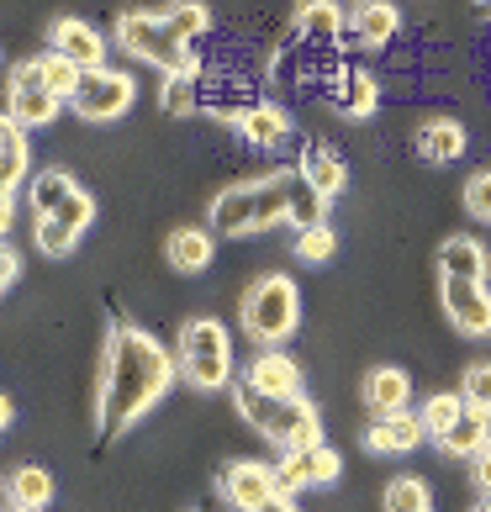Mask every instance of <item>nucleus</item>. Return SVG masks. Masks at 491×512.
Listing matches in <instances>:
<instances>
[{
    "instance_id": "1",
    "label": "nucleus",
    "mask_w": 491,
    "mask_h": 512,
    "mask_svg": "<svg viewBox=\"0 0 491 512\" xmlns=\"http://www.w3.org/2000/svg\"><path fill=\"white\" fill-rule=\"evenodd\" d=\"M180 359L169 354L154 333L117 322L106 338V359H101V391H96V433L117 439L138 417L175 386Z\"/></svg>"
},
{
    "instance_id": "2",
    "label": "nucleus",
    "mask_w": 491,
    "mask_h": 512,
    "mask_svg": "<svg viewBox=\"0 0 491 512\" xmlns=\"http://www.w3.org/2000/svg\"><path fill=\"white\" fill-rule=\"evenodd\" d=\"M222 238H249V233H270V227L291 222V175H264L249 185H228L217 201H212V217Z\"/></svg>"
},
{
    "instance_id": "3",
    "label": "nucleus",
    "mask_w": 491,
    "mask_h": 512,
    "mask_svg": "<svg viewBox=\"0 0 491 512\" xmlns=\"http://www.w3.org/2000/svg\"><path fill=\"white\" fill-rule=\"evenodd\" d=\"M238 417L249 423L254 433H264L270 444L280 449H312V444H323V417H317V407L307 402V396H270V391H259L243 381L238 391Z\"/></svg>"
},
{
    "instance_id": "4",
    "label": "nucleus",
    "mask_w": 491,
    "mask_h": 512,
    "mask_svg": "<svg viewBox=\"0 0 491 512\" xmlns=\"http://www.w3.org/2000/svg\"><path fill=\"white\" fill-rule=\"evenodd\" d=\"M301 322V296L291 275H259L243 296V333L264 349H280Z\"/></svg>"
},
{
    "instance_id": "5",
    "label": "nucleus",
    "mask_w": 491,
    "mask_h": 512,
    "mask_svg": "<svg viewBox=\"0 0 491 512\" xmlns=\"http://www.w3.org/2000/svg\"><path fill=\"white\" fill-rule=\"evenodd\" d=\"M175 354H180V375L196 391H222L233 381V338L217 317H191L185 322Z\"/></svg>"
},
{
    "instance_id": "6",
    "label": "nucleus",
    "mask_w": 491,
    "mask_h": 512,
    "mask_svg": "<svg viewBox=\"0 0 491 512\" xmlns=\"http://www.w3.org/2000/svg\"><path fill=\"white\" fill-rule=\"evenodd\" d=\"M117 43H122V53H132V59L164 69V80H175V74H196L191 43H180V37L164 27L159 11H143V6L138 11H122L117 16Z\"/></svg>"
},
{
    "instance_id": "7",
    "label": "nucleus",
    "mask_w": 491,
    "mask_h": 512,
    "mask_svg": "<svg viewBox=\"0 0 491 512\" xmlns=\"http://www.w3.org/2000/svg\"><path fill=\"white\" fill-rule=\"evenodd\" d=\"M132 96H138L132 74H122V69H85V80L69 96V106H74V117H85V122H111V117H122V111L132 106Z\"/></svg>"
},
{
    "instance_id": "8",
    "label": "nucleus",
    "mask_w": 491,
    "mask_h": 512,
    "mask_svg": "<svg viewBox=\"0 0 491 512\" xmlns=\"http://www.w3.org/2000/svg\"><path fill=\"white\" fill-rule=\"evenodd\" d=\"M338 470H344V460H338V449L328 444H312V449H291L286 460L275 465V497H296L301 486L312 481H338Z\"/></svg>"
},
{
    "instance_id": "9",
    "label": "nucleus",
    "mask_w": 491,
    "mask_h": 512,
    "mask_svg": "<svg viewBox=\"0 0 491 512\" xmlns=\"http://www.w3.org/2000/svg\"><path fill=\"white\" fill-rule=\"evenodd\" d=\"M222 497H228L238 512H259L264 502L275 497V465H259V460H233V465H222Z\"/></svg>"
},
{
    "instance_id": "10",
    "label": "nucleus",
    "mask_w": 491,
    "mask_h": 512,
    "mask_svg": "<svg viewBox=\"0 0 491 512\" xmlns=\"http://www.w3.org/2000/svg\"><path fill=\"white\" fill-rule=\"evenodd\" d=\"M48 53H64L80 69H106V37L90 22H80V16H59L48 27Z\"/></svg>"
},
{
    "instance_id": "11",
    "label": "nucleus",
    "mask_w": 491,
    "mask_h": 512,
    "mask_svg": "<svg viewBox=\"0 0 491 512\" xmlns=\"http://www.w3.org/2000/svg\"><path fill=\"white\" fill-rule=\"evenodd\" d=\"M444 312L465 338L491 333V291L476 280H444Z\"/></svg>"
},
{
    "instance_id": "12",
    "label": "nucleus",
    "mask_w": 491,
    "mask_h": 512,
    "mask_svg": "<svg viewBox=\"0 0 491 512\" xmlns=\"http://www.w3.org/2000/svg\"><path fill=\"white\" fill-rule=\"evenodd\" d=\"M222 117H228L254 148H280V143H286V111H280V106H264V101L222 106Z\"/></svg>"
},
{
    "instance_id": "13",
    "label": "nucleus",
    "mask_w": 491,
    "mask_h": 512,
    "mask_svg": "<svg viewBox=\"0 0 491 512\" xmlns=\"http://www.w3.org/2000/svg\"><path fill=\"white\" fill-rule=\"evenodd\" d=\"M328 106L338 111V117H349V122H365L370 111L381 106V90H375V80H370L365 69H344L328 85Z\"/></svg>"
},
{
    "instance_id": "14",
    "label": "nucleus",
    "mask_w": 491,
    "mask_h": 512,
    "mask_svg": "<svg viewBox=\"0 0 491 512\" xmlns=\"http://www.w3.org/2000/svg\"><path fill=\"white\" fill-rule=\"evenodd\" d=\"M243 381L270 391V396H301V365L296 359H286L280 349H259L249 359V370H243Z\"/></svg>"
},
{
    "instance_id": "15",
    "label": "nucleus",
    "mask_w": 491,
    "mask_h": 512,
    "mask_svg": "<svg viewBox=\"0 0 491 512\" xmlns=\"http://www.w3.org/2000/svg\"><path fill=\"white\" fill-rule=\"evenodd\" d=\"M423 439H428V428H423V417H412V412L375 417V423L365 428V449L370 454H412Z\"/></svg>"
},
{
    "instance_id": "16",
    "label": "nucleus",
    "mask_w": 491,
    "mask_h": 512,
    "mask_svg": "<svg viewBox=\"0 0 491 512\" xmlns=\"http://www.w3.org/2000/svg\"><path fill=\"white\" fill-rule=\"evenodd\" d=\"M296 175H301V180H312L317 191H323V196L333 201L338 191H344V180H349V164L338 159L323 138H307V143H301V164H296Z\"/></svg>"
},
{
    "instance_id": "17",
    "label": "nucleus",
    "mask_w": 491,
    "mask_h": 512,
    "mask_svg": "<svg viewBox=\"0 0 491 512\" xmlns=\"http://www.w3.org/2000/svg\"><path fill=\"white\" fill-rule=\"evenodd\" d=\"M59 96H53L48 85H22V80H11V90H6V117L16 122V127H48L53 117H59Z\"/></svg>"
},
{
    "instance_id": "18",
    "label": "nucleus",
    "mask_w": 491,
    "mask_h": 512,
    "mask_svg": "<svg viewBox=\"0 0 491 512\" xmlns=\"http://www.w3.org/2000/svg\"><path fill=\"white\" fill-rule=\"evenodd\" d=\"M412 402V381H407V370H396V365H381V370H370L365 375V407L375 417H402Z\"/></svg>"
},
{
    "instance_id": "19",
    "label": "nucleus",
    "mask_w": 491,
    "mask_h": 512,
    "mask_svg": "<svg viewBox=\"0 0 491 512\" xmlns=\"http://www.w3.org/2000/svg\"><path fill=\"white\" fill-rule=\"evenodd\" d=\"M22 175H27V127L6 117V127H0V217H11V196Z\"/></svg>"
},
{
    "instance_id": "20",
    "label": "nucleus",
    "mask_w": 491,
    "mask_h": 512,
    "mask_svg": "<svg viewBox=\"0 0 491 512\" xmlns=\"http://www.w3.org/2000/svg\"><path fill=\"white\" fill-rule=\"evenodd\" d=\"M439 270H444V280H476V286H486L491 264H486V249L476 238H444L439 243Z\"/></svg>"
},
{
    "instance_id": "21",
    "label": "nucleus",
    "mask_w": 491,
    "mask_h": 512,
    "mask_svg": "<svg viewBox=\"0 0 491 512\" xmlns=\"http://www.w3.org/2000/svg\"><path fill=\"white\" fill-rule=\"evenodd\" d=\"M465 154V127L449 122V117H433L418 127V159L428 164H455Z\"/></svg>"
},
{
    "instance_id": "22",
    "label": "nucleus",
    "mask_w": 491,
    "mask_h": 512,
    "mask_svg": "<svg viewBox=\"0 0 491 512\" xmlns=\"http://www.w3.org/2000/svg\"><path fill=\"white\" fill-rule=\"evenodd\" d=\"M164 259L185 275H201L206 264H212V233H201V227H175L164 243Z\"/></svg>"
},
{
    "instance_id": "23",
    "label": "nucleus",
    "mask_w": 491,
    "mask_h": 512,
    "mask_svg": "<svg viewBox=\"0 0 491 512\" xmlns=\"http://www.w3.org/2000/svg\"><path fill=\"white\" fill-rule=\"evenodd\" d=\"M491 444V412H476V407H465V417L455 423V433L439 444L444 454H455V460H481Z\"/></svg>"
},
{
    "instance_id": "24",
    "label": "nucleus",
    "mask_w": 491,
    "mask_h": 512,
    "mask_svg": "<svg viewBox=\"0 0 491 512\" xmlns=\"http://www.w3.org/2000/svg\"><path fill=\"white\" fill-rule=\"evenodd\" d=\"M74 191H80V185H74L69 169H43V175L27 185V201H32V212H37V217H53Z\"/></svg>"
},
{
    "instance_id": "25",
    "label": "nucleus",
    "mask_w": 491,
    "mask_h": 512,
    "mask_svg": "<svg viewBox=\"0 0 491 512\" xmlns=\"http://www.w3.org/2000/svg\"><path fill=\"white\" fill-rule=\"evenodd\" d=\"M291 227L307 233V227H328V196L317 191L312 180L291 175Z\"/></svg>"
},
{
    "instance_id": "26",
    "label": "nucleus",
    "mask_w": 491,
    "mask_h": 512,
    "mask_svg": "<svg viewBox=\"0 0 491 512\" xmlns=\"http://www.w3.org/2000/svg\"><path fill=\"white\" fill-rule=\"evenodd\" d=\"M6 497H11V507L43 512V507H48V497H53V481H48V470H37V465L11 470V481H6Z\"/></svg>"
},
{
    "instance_id": "27",
    "label": "nucleus",
    "mask_w": 491,
    "mask_h": 512,
    "mask_svg": "<svg viewBox=\"0 0 491 512\" xmlns=\"http://www.w3.org/2000/svg\"><path fill=\"white\" fill-rule=\"evenodd\" d=\"M354 32H360L365 48H386L391 32H396V6L391 0H365V6L354 11Z\"/></svg>"
},
{
    "instance_id": "28",
    "label": "nucleus",
    "mask_w": 491,
    "mask_h": 512,
    "mask_svg": "<svg viewBox=\"0 0 491 512\" xmlns=\"http://www.w3.org/2000/svg\"><path fill=\"white\" fill-rule=\"evenodd\" d=\"M164 16V27L180 37V43H196V37L212 27V11L201 6V0H169V6L159 11Z\"/></svg>"
},
{
    "instance_id": "29",
    "label": "nucleus",
    "mask_w": 491,
    "mask_h": 512,
    "mask_svg": "<svg viewBox=\"0 0 491 512\" xmlns=\"http://www.w3.org/2000/svg\"><path fill=\"white\" fill-rule=\"evenodd\" d=\"M423 417V428H428V439L433 444H444L449 433H455V423L465 417V396H455V391H444V396H433V402L418 412Z\"/></svg>"
},
{
    "instance_id": "30",
    "label": "nucleus",
    "mask_w": 491,
    "mask_h": 512,
    "mask_svg": "<svg viewBox=\"0 0 491 512\" xmlns=\"http://www.w3.org/2000/svg\"><path fill=\"white\" fill-rule=\"evenodd\" d=\"M80 80H85V69L74 64V59H64V53H43V85L59 101H69L74 90H80Z\"/></svg>"
},
{
    "instance_id": "31",
    "label": "nucleus",
    "mask_w": 491,
    "mask_h": 512,
    "mask_svg": "<svg viewBox=\"0 0 491 512\" xmlns=\"http://www.w3.org/2000/svg\"><path fill=\"white\" fill-rule=\"evenodd\" d=\"M296 27L312 32V37H333L338 27H344V11H338V0H307L301 16H296Z\"/></svg>"
},
{
    "instance_id": "32",
    "label": "nucleus",
    "mask_w": 491,
    "mask_h": 512,
    "mask_svg": "<svg viewBox=\"0 0 491 512\" xmlns=\"http://www.w3.org/2000/svg\"><path fill=\"white\" fill-rule=\"evenodd\" d=\"M386 512H428V486L418 476H396L386 486Z\"/></svg>"
},
{
    "instance_id": "33",
    "label": "nucleus",
    "mask_w": 491,
    "mask_h": 512,
    "mask_svg": "<svg viewBox=\"0 0 491 512\" xmlns=\"http://www.w3.org/2000/svg\"><path fill=\"white\" fill-rule=\"evenodd\" d=\"M32 243H37V254H48V259H64L74 243H80V233H69V227H59L53 217H37L32 227Z\"/></svg>"
},
{
    "instance_id": "34",
    "label": "nucleus",
    "mask_w": 491,
    "mask_h": 512,
    "mask_svg": "<svg viewBox=\"0 0 491 512\" xmlns=\"http://www.w3.org/2000/svg\"><path fill=\"white\" fill-rule=\"evenodd\" d=\"M333 254H338V233H333V227H307V233H296V259L328 264Z\"/></svg>"
},
{
    "instance_id": "35",
    "label": "nucleus",
    "mask_w": 491,
    "mask_h": 512,
    "mask_svg": "<svg viewBox=\"0 0 491 512\" xmlns=\"http://www.w3.org/2000/svg\"><path fill=\"white\" fill-rule=\"evenodd\" d=\"M196 106H201L196 74H175V80H164V111H169V117H191Z\"/></svg>"
},
{
    "instance_id": "36",
    "label": "nucleus",
    "mask_w": 491,
    "mask_h": 512,
    "mask_svg": "<svg viewBox=\"0 0 491 512\" xmlns=\"http://www.w3.org/2000/svg\"><path fill=\"white\" fill-rule=\"evenodd\" d=\"M460 396H465V407L491 412V365H470L465 381H460Z\"/></svg>"
},
{
    "instance_id": "37",
    "label": "nucleus",
    "mask_w": 491,
    "mask_h": 512,
    "mask_svg": "<svg viewBox=\"0 0 491 512\" xmlns=\"http://www.w3.org/2000/svg\"><path fill=\"white\" fill-rule=\"evenodd\" d=\"M465 212L476 222H491V169H476L465 180Z\"/></svg>"
},
{
    "instance_id": "38",
    "label": "nucleus",
    "mask_w": 491,
    "mask_h": 512,
    "mask_svg": "<svg viewBox=\"0 0 491 512\" xmlns=\"http://www.w3.org/2000/svg\"><path fill=\"white\" fill-rule=\"evenodd\" d=\"M90 217H96V201H90L85 191H74V196L59 206V212H53V222H59V227H69V233H85V227H90Z\"/></svg>"
},
{
    "instance_id": "39",
    "label": "nucleus",
    "mask_w": 491,
    "mask_h": 512,
    "mask_svg": "<svg viewBox=\"0 0 491 512\" xmlns=\"http://www.w3.org/2000/svg\"><path fill=\"white\" fill-rule=\"evenodd\" d=\"M16 275H22V254L6 249L0 254V286H16Z\"/></svg>"
},
{
    "instance_id": "40",
    "label": "nucleus",
    "mask_w": 491,
    "mask_h": 512,
    "mask_svg": "<svg viewBox=\"0 0 491 512\" xmlns=\"http://www.w3.org/2000/svg\"><path fill=\"white\" fill-rule=\"evenodd\" d=\"M476 481H481V491H486V502H491V444H486V454L476 460Z\"/></svg>"
},
{
    "instance_id": "41",
    "label": "nucleus",
    "mask_w": 491,
    "mask_h": 512,
    "mask_svg": "<svg viewBox=\"0 0 491 512\" xmlns=\"http://www.w3.org/2000/svg\"><path fill=\"white\" fill-rule=\"evenodd\" d=\"M259 512H291V497H270V502H264Z\"/></svg>"
},
{
    "instance_id": "42",
    "label": "nucleus",
    "mask_w": 491,
    "mask_h": 512,
    "mask_svg": "<svg viewBox=\"0 0 491 512\" xmlns=\"http://www.w3.org/2000/svg\"><path fill=\"white\" fill-rule=\"evenodd\" d=\"M476 11H481V16H491V0H476Z\"/></svg>"
},
{
    "instance_id": "43",
    "label": "nucleus",
    "mask_w": 491,
    "mask_h": 512,
    "mask_svg": "<svg viewBox=\"0 0 491 512\" xmlns=\"http://www.w3.org/2000/svg\"><path fill=\"white\" fill-rule=\"evenodd\" d=\"M476 512H491V502H481V507H476Z\"/></svg>"
},
{
    "instance_id": "44",
    "label": "nucleus",
    "mask_w": 491,
    "mask_h": 512,
    "mask_svg": "<svg viewBox=\"0 0 491 512\" xmlns=\"http://www.w3.org/2000/svg\"><path fill=\"white\" fill-rule=\"evenodd\" d=\"M6 512H27V507H6Z\"/></svg>"
},
{
    "instance_id": "45",
    "label": "nucleus",
    "mask_w": 491,
    "mask_h": 512,
    "mask_svg": "<svg viewBox=\"0 0 491 512\" xmlns=\"http://www.w3.org/2000/svg\"><path fill=\"white\" fill-rule=\"evenodd\" d=\"M196 512H201V507H196Z\"/></svg>"
}]
</instances>
